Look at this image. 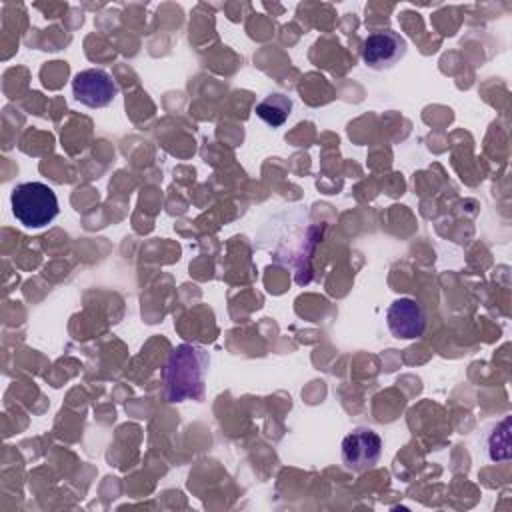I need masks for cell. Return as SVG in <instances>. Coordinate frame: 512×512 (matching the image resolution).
<instances>
[{"mask_svg": "<svg viewBox=\"0 0 512 512\" xmlns=\"http://www.w3.org/2000/svg\"><path fill=\"white\" fill-rule=\"evenodd\" d=\"M74 98L88 108H104L112 104L118 94V84L102 68L80 70L72 80Z\"/></svg>", "mask_w": 512, "mask_h": 512, "instance_id": "cell-5", "label": "cell"}, {"mask_svg": "<svg viewBox=\"0 0 512 512\" xmlns=\"http://www.w3.org/2000/svg\"><path fill=\"white\" fill-rule=\"evenodd\" d=\"M342 464L352 472L372 468L382 456V438L372 428H354L340 444Z\"/></svg>", "mask_w": 512, "mask_h": 512, "instance_id": "cell-3", "label": "cell"}, {"mask_svg": "<svg viewBox=\"0 0 512 512\" xmlns=\"http://www.w3.org/2000/svg\"><path fill=\"white\" fill-rule=\"evenodd\" d=\"M406 54V40L386 28L370 32L362 42V62L372 70H388Z\"/></svg>", "mask_w": 512, "mask_h": 512, "instance_id": "cell-4", "label": "cell"}, {"mask_svg": "<svg viewBox=\"0 0 512 512\" xmlns=\"http://www.w3.org/2000/svg\"><path fill=\"white\" fill-rule=\"evenodd\" d=\"M386 324L394 338L414 340L426 328V316L420 304L412 298H396L386 310Z\"/></svg>", "mask_w": 512, "mask_h": 512, "instance_id": "cell-6", "label": "cell"}, {"mask_svg": "<svg viewBox=\"0 0 512 512\" xmlns=\"http://www.w3.org/2000/svg\"><path fill=\"white\" fill-rule=\"evenodd\" d=\"M210 356L202 346L180 344L176 346L164 368V394L168 402H182L186 398H202L204 376Z\"/></svg>", "mask_w": 512, "mask_h": 512, "instance_id": "cell-1", "label": "cell"}, {"mask_svg": "<svg viewBox=\"0 0 512 512\" xmlns=\"http://www.w3.org/2000/svg\"><path fill=\"white\" fill-rule=\"evenodd\" d=\"M14 218L26 228H44L58 216L56 192L44 182H22L10 194Z\"/></svg>", "mask_w": 512, "mask_h": 512, "instance_id": "cell-2", "label": "cell"}, {"mask_svg": "<svg viewBox=\"0 0 512 512\" xmlns=\"http://www.w3.org/2000/svg\"><path fill=\"white\" fill-rule=\"evenodd\" d=\"M254 112L266 124H270L272 128H278L288 120L292 112V100L284 94H270L260 104H256Z\"/></svg>", "mask_w": 512, "mask_h": 512, "instance_id": "cell-7", "label": "cell"}]
</instances>
